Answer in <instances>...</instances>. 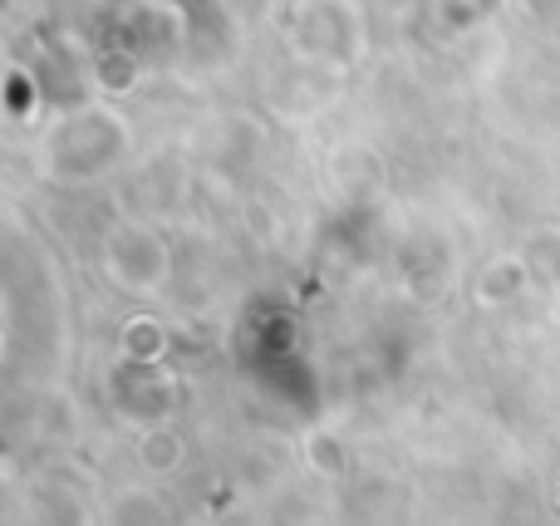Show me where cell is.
Segmentation results:
<instances>
[{
    "instance_id": "6da1fadb",
    "label": "cell",
    "mask_w": 560,
    "mask_h": 526,
    "mask_svg": "<svg viewBox=\"0 0 560 526\" xmlns=\"http://www.w3.org/2000/svg\"><path fill=\"white\" fill-rule=\"evenodd\" d=\"M138 463H143L148 472H158V478H167V472L183 463V439H177L173 429H148L143 443H138Z\"/></svg>"
},
{
    "instance_id": "7a4b0ae2",
    "label": "cell",
    "mask_w": 560,
    "mask_h": 526,
    "mask_svg": "<svg viewBox=\"0 0 560 526\" xmlns=\"http://www.w3.org/2000/svg\"><path fill=\"white\" fill-rule=\"evenodd\" d=\"M114 526H167L163 507H158V498H148V492H124V498L114 502Z\"/></svg>"
},
{
    "instance_id": "3957f363",
    "label": "cell",
    "mask_w": 560,
    "mask_h": 526,
    "mask_svg": "<svg viewBox=\"0 0 560 526\" xmlns=\"http://www.w3.org/2000/svg\"><path fill=\"white\" fill-rule=\"evenodd\" d=\"M183 526H212V522H183Z\"/></svg>"
},
{
    "instance_id": "277c9868",
    "label": "cell",
    "mask_w": 560,
    "mask_h": 526,
    "mask_svg": "<svg viewBox=\"0 0 560 526\" xmlns=\"http://www.w3.org/2000/svg\"><path fill=\"white\" fill-rule=\"evenodd\" d=\"M305 526H329V522H305Z\"/></svg>"
}]
</instances>
